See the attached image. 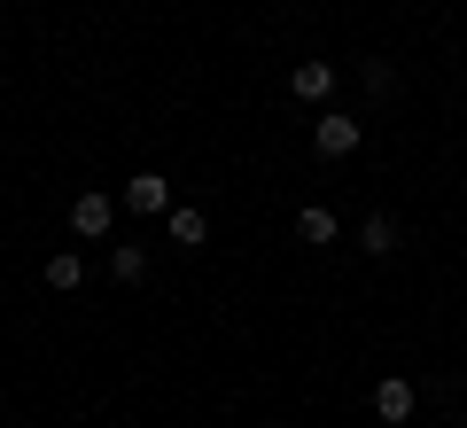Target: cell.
<instances>
[{
	"label": "cell",
	"mask_w": 467,
	"mask_h": 428,
	"mask_svg": "<svg viewBox=\"0 0 467 428\" xmlns=\"http://www.w3.org/2000/svg\"><path fill=\"white\" fill-rule=\"evenodd\" d=\"M358 132H367V125H358L350 110H319V125H312V149H319V156H358Z\"/></svg>",
	"instance_id": "cell-2"
},
{
	"label": "cell",
	"mask_w": 467,
	"mask_h": 428,
	"mask_svg": "<svg viewBox=\"0 0 467 428\" xmlns=\"http://www.w3.org/2000/svg\"><path fill=\"white\" fill-rule=\"evenodd\" d=\"M358 78H367V94H398V70L389 63H358Z\"/></svg>",
	"instance_id": "cell-11"
},
{
	"label": "cell",
	"mask_w": 467,
	"mask_h": 428,
	"mask_svg": "<svg viewBox=\"0 0 467 428\" xmlns=\"http://www.w3.org/2000/svg\"><path fill=\"white\" fill-rule=\"evenodd\" d=\"M109 218H117V195H101V187H86V195L70 203V234H78V242H101Z\"/></svg>",
	"instance_id": "cell-4"
},
{
	"label": "cell",
	"mask_w": 467,
	"mask_h": 428,
	"mask_svg": "<svg viewBox=\"0 0 467 428\" xmlns=\"http://www.w3.org/2000/svg\"><path fill=\"white\" fill-rule=\"evenodd\" d=\"M109 273L117 280H149V249H140V242H117L109 249Z\"/></svg>",
	"instance_id": "cell-10"
},
{
	"label": "cell",
	"mask_w": 467,
	"mask_h": 428,
	"mask_svg": "<svg viewBox=\"0 0 467 428\" xmlns=\"http://www.w3.org/2000/svg\"><path fill=\"white\" fill-rule=\"evenodd\" d=\"M358 249H367V257H398V218H389V211L358 218Z\"/></svg>",
	"instance_id": "cell-6"
},
{
	"label": "cell",
	"mask_w": 467,
	"mask_h": 428,
	"mask_svg": "<svg viewBox=\"0 0 467 428\" xmlns=\"http://www.w3.org/2000/svg\"><path fill=\"white\" fill-rule=\"evenodd\" d=\"M335 234H343V226H335V211H327V203H304V211H296V242H312V249H327Z\"/></svg>",
	"instance_id": "cell-7"
},
{
	"label": "cell",
	"mask_w": 467,
	"mask_h": 428,
	"mask_svg": "<svg viewBox=\"0 0 467 428\" xmlns=\"http://www.w3.org/2000/svg\"><path fill=\"white\" fill-rule=\"evenodd\" d=\"M117 203L140 211V218H164V211H171V180H164V172H133V180L117 187Z\"/></svg>",
	"instance_id": "cell-3"
},
{
	"label": "cell",
	"mask_w": 467,
	"mask_h": 428,
	"mask_svg": "<svg viewBox=\"0 0 467 428\" xmlns=\"http://www.w3.org/2000/svg\"><path fill=\"white\" fill-rule=\"evenodd\" d=\"M288 94L296 101H327L335 94V63H296L288 70Z\"/></svg>",
	"instance_id": "cell-5"
},
{
	"label": "cell",
	"mask_w": 467,
	"mask_h": 428,
	"mask_svg": "<svg viewBox=\"0 0 467 428\" xmlns=\"http://www.w3.org/2000/svg\"><path fill=\"white\" fill-rule=\"evenodd\" d=\"M78 280H86V257H78V249H55V257H47V288H55V297H70Z\"/></svg>",
	"instance_id": "cell-9"
},
{
	"label": "cell",
	"mask_w": 467,
	"mask_h": 428,
	"mask_svg": "<svg viewBox=\"0 0 467 428\" xmlns=\"http://www.w3.org/2000/svg\"><path fill=\"white\" fill-rule=\"evenodd\" d=\"M413 412H420V390H413L405 374H382V381H374V421H382V428H405Z\"/></svg>",
	"instance_id": "cell-1"
},
{
	"label": "cell",
	"mask_w": 467,
	"mask_h": 428,
	"mask_svg": "<svg viewBox=\"0 0 467 428\" xmlns=\"http://www.w3.org/2000/svg\"><path fill=\"white\" fill-rule=\"evenodd\" d=\"M164 218H171V249H202V242H211V218L187 211V203H180V211H164Z\"/></svg>",
	"instance_id": "cell-8"
}]
</instances>
